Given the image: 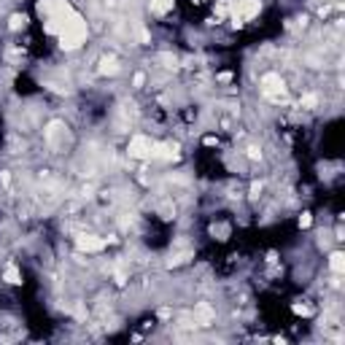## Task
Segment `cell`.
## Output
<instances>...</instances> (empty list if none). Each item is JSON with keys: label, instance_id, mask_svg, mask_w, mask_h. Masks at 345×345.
I'll return each mask as SVG.
<instances>
[{"label": "cell", "instance_id": "1", "mask_svg": "<svg viewBox=\"0 0 345 345\" xmlns=\"http://www.w3.org/2000/svg\"><path fill=\"white\" fill-rule=\"evenodd\" d=\"M262 95L270 103H283L286 100V81L278 73H264L262 76Z\"/></svg>", "mask_w": 345, "mask_h": 345}, {"label": "cell", "instance_id": "2", "mask_svg": "<svg viewBox=\"0 0 345 345\" xmlns=\"http://www.w3.org/2000/svg\"><path fill=\"white\" fill-rule=\"evenodd\" d=\"M151 146H154V143L148 140L146 135H132L127 151H130L132 159H146V157H151Z\"/></svg>", "mask_w": 345, "mask_h": 345}, {"label": "cell", "instance_id": "3", "mask_svg": "<svg viewBox=\"0 0 345 345\" xmlns=\"http://www.w3.org/2000/svg\"><path fill=\"white\" fill-rule=\"evenodd\" d=\"M105 240L97 238V235H81V238L76 240V248L84 251V254H100L103 248H105Z\"/></svg>", "mask_w": 345, "mask_h": 345}, {"label": "cell", "instance_id": "4", "mask_svg": "<svg viewBox=\"0 0 345 345\" xmlns=\"http://www.w3.org/2000/svg\"><path fill=\"white\" fill-rule=\"evenodd\" d=\"M213 318H216V313H213V308H210L208 302L194 305V326H210Z\"/></svg>", "mask_w": 345, "mask_h": 345}, {"label": "cell", "instance_id": "5", "mask_svg": "<svg viewBox=\"0 0 345 345\" xmlns=\"http://www.w3.org/2000/svg\"><path fill=\"white\" fill-rule=\"evenodd\" d=\"M329 270L335 275H343L345 273V256L340 254V251H335V254L329 256Z\"/></svg>", "mask_w": 345, "mask_h": 345}, {"label": "cell", "instance_id": "6", "mask_svg": "<svg viewBox=\"0 0 345 345\" xmlns=\"http://www.w3.org/2000/svg\"><path fill=\"white\" fill-rule=\"evenodd\" d=\"M3 280H5V283H11V286H19L22 283V275H19V270H16V264H8V267L3 270Z\"/></svg>", "mask_w": 345, "mask_h": 345}, {"label": "cell", "instance_id": "7", "mask_svg": "<svg viewBox=\"0 0 345 345\" xmlns=\"http://www.w3.org/2000/svg\"><path fill=\"white\" fill-rule=\"evenodd\" d=\"M148 8H151L157 16H162L172 8V0H148Z\"/></svg>", "mask_w": 345, "mask_h": 345}, {"label": "cell", "instance_id": "8", "mask_svg": "<svg viewBox=\"0 0 345 345\" xmlns=\"http://www.w3.org/2000/svg\"><path fill=\"white\" fill-rule=\"evenodd\" d=\"M27 25V16L25 14H14V16H11V19H8V30H22V27H25Z\"/></svg>", "mask_w": 345, "mask_h": 345}, {"label": "cell", "instance_id": "9", "mask_svg": "<svg viewBox=\"0 0 345 345\" xmlns=\"http://www.w3.org/2000/svg\"><path fill=\"white\" fill-rule=\"evenodd\" d=\"M159 62H165L162 68H168V70H175V68H178V62H181V60H178L175 54H162V57H159Z\"/></svg>", "mask_w": 345, "mask_h": 345}, {"label": "cell", "instance_id": "10", "mask_svg": "<svg viewBox=\"0 0 345 345\" xmlns=\"http://www.w3.org/2000/svg\"><path fill=\"white\" fill-rule=\"evenodd\" d=\"M300 105H302V108H308V111H313V108L318 105V97H315V95H305L302 100H300Z\"/></svg>", "mask_w": 345, "mask_h": 345}, {"label": "cell", "instance_id": "11", "mask_svg": "<svg viewBox=\"0 0 345 345\" xmlns=\"http://www.w3.org/2000/svg\"><path fill=\"white\" fill-rule=\"evenodd\" d=\"M100 73H119V65H116V60H103V65H100Z\"/></svg>", "mask_w": 345, "mask_h": 345}, {"label": "cell", "instance_id": "12", "mask_svg": "<svg viewBox=\"0 0 345 345\" xmlns=\"http://www.w3.org/2000/svg\"><path fill=\"white\" fill-rule=\"evenodd\" d=\"M291 310H294L297 315H310V308H308V305H294Z\"/></svg>", "mask_w": 345, "mask_h": 345}, {"label": "cell", "instance_id": "13", "mask_svg": "<svg viewBox=\"0 0 345 345\" xmlns=\"http://www.w3.org/2000/svg\"><path fill=\"white\" fill-rule=\"evenodd\" d=\"M132 84H135V89H140V86L146 84V73H138V76L132 78Z\"/></svg>", "mask_w": 345, "mask_h": 345}, {"label": "cell", "instance_id": "14", "mask_svg": "<svg viewBox=\"0 0 345 345\" xmlns=\"http://www.w3.org/2000/svg\"><path fill=\"white\" fill-rule=\"evenodd\" d=\"M248 159H262V151H259L256 146H251L248 148Z\"/></svg>", "mask_w": 345, "mask_h": 345}, {"label": "cell", "instance_id": "15", "mask_svg": "<svg viewBox=\"0 0 345 345\" xmlns=\"http://www.w3.org/2000/svg\"><path fill=\"white\" fill-rule=\"evenodd\" d=\"M310 221H313V218H310V213H302V218H300V227L305 229V227H310Z\"/></svg>", "mask_w": 345, "mask_h": 345}, {"label": "cell", "instance_id": "16", "mask_svg": "<svg viewBox=\"0 0 345 345\" xmlns=\"http://www.w3.org/2000/svg\"><path fill=\"white\" fill-rule=\"evenodd\" d=\"M259 194H262V183H254L251 186V197H259Z\"/></svg>", "mask_w": 345, "mask_h": 345}, {"label": "cell", "instance_id": "17", "mask_svg": "<svg viewBox=\"0 0 345 345\" xmlns=\"http://www.w3.org/2000/svg\"><path fill=\"white\" fill-rule=\"evenodd\" d=\"M218 81H221V84L232 81V73H218Z\"/></svg>", "mask_w": 345, "mask_h": 345}, {"label": "cell", "instance_id": "18", "mask_svg": "<svg viewBox=\"0 0 345 345\" xmlns=\"http://www.w3.org/2000/svg\"><path fill=\"white\" fill-rule=\"evenodd\" d=\"M216 143H218V140H216L213 135H208V138H205V146H216Z\"/></svg>", "mask_w": 345, "mask_h": 345}]
</instances>
